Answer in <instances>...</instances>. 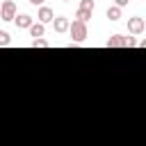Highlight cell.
<instances>
[{"mask_svg": "<svg viewBox=\"0 0 146 146\" xmlns=\"http://www.w3.org/2000/svg\"><path fill=\"white\" fill-rule=\"evenodd\" d=\"M68 34H71V39H73L75 43H82V41L89 36V32H87V23H82V21H73V23L68 25Z\"/></svg>", "mask_w": 146, "mask_h": 146, "instance_id": "6da1fadb", "label": "cell"}, {"mask_svg": "<svg viewBox=\"0 0 146 146\" xmlns=\"http://www.w3.org/2000/svg\"><path fill=\"white\" fill-rule=\"evenodd\" d=\"M14 21H16V27H18V30H30V25L34 23L30 14H21V16H18V18H14Z\"/></svg>", "mask_w": 146, "mask_h": 146, "instance_id": "ba28073f", "label": "cell"}, {"mask_svg": "<svg viewBox=\"0 0 146 146\" xmlns=\"http://www.w3.org/2000/svg\"><path fill=\"white\" fill-rule=\"evenodd\" d=\"M30 5H34V7L36 5H43V0H30Z\"/></svg>", "mask_w": 146, "mask_h": 146, "instance_id": "9a60e30c", "label": "cell"}, {"mask_svg": "<svg viewBox=\"0 0 146 146\" xmlns=\"http://www.w3.org/2000/svg\"><path fill=\"white\" fill-rule=\"evenodd\" d=\"M52 25H55V32L64 34V32H68V25H71V21H68L66 16H57V18H52Z\"/></svg>", "mask_w": 146, "mask_h": 146, "instance_id": "8992f818", "label": "cell"}, {"mask_svg": "<svg viewBox=\"0 0 146 146\" xmlns=\"http://www.w3.org/2000/svg\"><path fill=\"white\" fill-rule=\"evenodd\" d=\"M43 32H46V27H43L41 23H32V25H30V36L41 39V36H43Z\"/></svg>", "mask_w": 146, "mask_h": 146, "instance_id": "9c48e42d", "label": "cell"}, {"mask_svg": "<svg viewBox=\"0 0 146 146\" xmlns=\"http://www.w3.org/2000/svg\"><path fill=\"white\" fill-rule=\"evenodd\" d=\"M11 43V39H9V34L5 32V30H0V46H9Z\"/></svg>", "mask_w": 146, "mask_h": 146, "instance_id": "7c38bea8", "label": "cell"}, {"mask_svg": "<svg viewBox=\"0 0 146 146\" xmlns=\"http://www.w3.org/2000/svg\"><path fill=\"white\" fill-rule=\"evenodd\" d=\"M0 18L2 21H14L16 18V2L14 0H5L0 7Z\"/></svg>", "mask_w": 146, "mask_h": 146, "instance_id": "3957f363", "label": "cell"}, {"mask_svg": "<svg viewBox=\"0 0 146 146\" xmlns=\"http://www.w3.org/2000/svg\"><path fill=\"white\" fill-rule=\"evenodd\" d=\"M64 2H68V0H64Z\"/></svg>", "mask_w": 146, "mask_h": 146, "instance_id": "2e32d148", "label": "cell"}, {"mask_svg": "<svg viewBox=\"0 0 146 146\" xmlns=\"http://www.w3.org/2000/svg\"><path fill=\"white\" fill-rule=\"evenodd\" d=\"M107 48H125V36L123 34H112L107 41H105Z\"/></svg>", "mask_w": 146, "mask_h": 146, "instance_id": "52a82bcc", "label": "cell"}, {"mask_svg": "<svg viewBox=\"0 0 146 146\" xmlns=\"http://www.w3.org/2000/svg\"><path fill=\"white\" fill-rule=\"evenodd\" d=\"M32 48H50V43L41 36V39H34V41H32Z\"/></svg>", "mask_w": 146, "mask_h": 146, "instance_id": "8fae6325", "label": "cell"}, {"mask_svg": "<svg viewBox=\"0 0 146 146\" xmlns=\"http://www.w3.org/2000/svg\"><path fill=\"white\" fill-rule=\"evenodd\" d=\"M135 46H137L135 36H125V48H135Z\"/></svg>", "mask_w": 146, "mask_h": 146, "instance_id": "4fadbf2b", "label": "cell"}, {"mask_svg": "<svg viewBox=\"0 0 146 146\" xmlns=\"http://www.w3.org/2000/svg\"><path fill=\"white\" fill-rule=\"evenodd\" d=\"M105 14H107V18H110V21H119V18H121V7L112 5V7H107V11H105Z\"/></svg>", "mask_w": 146, "mask_h": 146, "instance_id": "30bf717a", "label": "cell"}, {"mask_svg": "<svg viewBox=\"0 0 146 146\" xmlns=\"http://www.w3.org/2000/svg\"><path fill=\"white\" fill-rule=\"evenodd\" d=\"M128 2H130V0H114V5H116V7H125Z\"/></svg>", "mask_w": 146, "mask_h": 146, "instance_id": "5bb4252c", "label": "cell"}, {"mask_svg": "<svg viewBox=\"0 0 146 146\" xmlns=\"http://www.w3.org/2000/svg\"><path fill=\"white\" fill-rule=\"evenodd\" d=\"M36 18H39V23H41V25H46V23H50V21L55 18V11H52L50 7H46V5H41V7H39Z\"/></svg>", "mask_w": 146, "mask_h": 146, "instance_id": "5b68a950", "label": "cell"}, {"mask_svg": "<svg viewBox=\"0 0 146 146\" xmlns=\"http://www.w3.org/2000/svg\"><path fill=\"white\" fill-rule=\"evenodd\" d=\"M94 0H80V7H78V11H75V21H82V23H87L89 18H91V14H94Z\"/></svg>", "mask_w": 146, "mask_h": 146, "instance_id": "7a4b0ae2", "label": "cell"}, {"mask_svg": "<svg viewBox=\"0 0 146 146\" xmlns=\"http://www.w3.org/2000/svg\"><path fill=\"white\" fill-rule=\"evenodd\" d=\"M144 30H146V21H144L141 16H132V18H128V32H130V34L137 36V34H141Z\"/></svg>", "mask_w": 146, "mask_h": 146, "instance_id": "277c9868", "label": "cell"}]
</instances>
